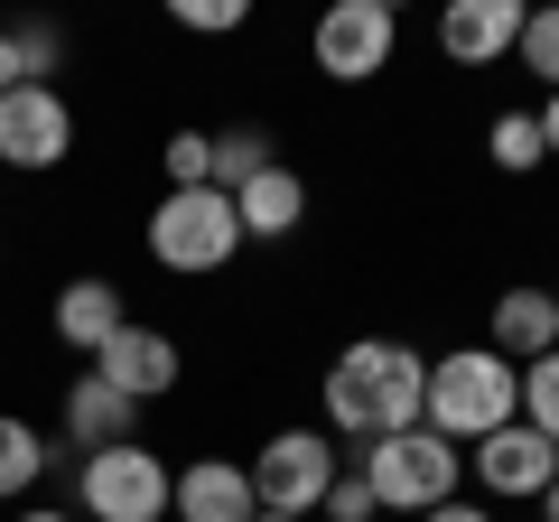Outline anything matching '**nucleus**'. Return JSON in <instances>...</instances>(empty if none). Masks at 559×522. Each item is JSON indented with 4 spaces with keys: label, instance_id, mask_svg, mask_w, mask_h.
I'll return each instance as SVG.
<instances>
[{
    "label": "nucleus",
    "instance_id": "6",
    "mask_svg": "<svg viewBox=\"0 0 559 522\" xmlns=\"http://www.w3.org/2000/svg\"><path fill=\"white\" fill-rule=\"evenodd\" d=\"M75 503L94 522H168V458L159 448H94L75 458Z\"/></svg>",
    "mask_w": 559,
    "mask_h": 522
},
{
    "label": "nucleus",
    "instance_id": "26",
    "mask_svg": "<svg viewBox=\"0 0 559 522\" xmlns=\"http://www.w3.org/2000/svg\"><path fill=\"white\" fill-rule=\"evenodd\" d=\"M419 522H503V513H495V503H485V495H448V503H429V513H419Z\"/></svg>",
    "mask_w": 559,
    "mask_h": 522
},
{
    "label": "nucleus",
    "instance_id": "31",
    "mask_svg": "<svg viewBox=\"0 0 559 522\" xmlns=\"http://www.w3.org/2000/svg\"><path fill=\"white\" fill-rule=\"evenodd\" d=\"M252 522H299V513H252Z\"/></svg>",
    "mask_w": 559,
    "mask_h": 522
},
{
    "label": "nucleus",
    "instance_id": "19",
    "mask_svg": "<svg viewBox=\"0 0 559 522\" xmlns=\"http://www.w3.org/2000/svg\"><path fill=\"white\" fill-rule=\"evenodd\" d=\"M271 159H280L271 131H261V121H234V131H215V178H205V187H224V197H234V187H252Z\"/></svg>",
    "mask_w": 559,
    "mask_h": 522
},
{
    "label": "nucleus",
    "instance_id": "18",
    "mask_svg": "<svg viewBox=\"0 0 559 522\" xmlns=\"http://www.w3.org/2000/svg\"><path fill=\"white\" fill-rule=\"evenodd\" d=\"M485 159L503 168V178H532L550 150H540V121H532V103H513V112H495L485 121Z\"/></svg>",
    "mask_w": 559,
    "mask_h": 522
},
{
    "label": "nucleus",
    "instance_id": "2",
    "mask_svg": "<svg viewBox=\"0 0 559 522\" xmlns=\"http://www.w3.org/2000/svg\"><path fill=\"white\" fill-rule=\"evenodd\" d=\"M522 420V373L495 355V345H448L429 355V402H419V429H439L448 448H476L495 429Z\"/></svg>",
    "mask_w": 559,
    "mask_h": 522
},
{
    "label": "nucleus",
    "instance_id": "11",
    "mask_svg": "<svg viewBox=\"0 0 559 522\" xmlns=\"http://www.w3.org/2000/svg\"><path fill=\"white\" fill-rule=\"evenodd\" d=\"M522 20H532L522 0H448L439 10V57L466 66V75H476V66H503L522 47Z\"/></svg>",
    "mask_w": 559,
    "mask_h": 522
},
{
    "label": "nucleus",
    "instance_id": "7",
    "mask_svg": "<svg viewBox=\"0 0 559 522\" xmlns=\"http://www.w3.org/2000/svg\"><path fill=\"white\" fill-rule=\"evenodd\" d=\"M308 57H318L326 84H373V75H392V57H401V10H392V0H336V10H318Z\"/></svg>",
    "mask_w": 559,
    "mask_h": 522
},
{
    "label": "nucleus",
    "instance_id": "30",
    "mask_svg": "<svg viewBox=\"0 0 559 522\" xmlns=\"http://www.w3.org/2000/svg\"><path fill=\"white\" fill-rule=\"evenodd\" d=\"M20 522H75V513H57V503H28V513Z\"/></svg>",
    "mask_w": 559,
    "mask_h": 522
},
{
    "label": "nucleus",
    "instance_id": "1",
    "mask_svg": "<svg viewBox=\"0 0 559 522\" xmlns=\"http://www.w3.org/2000/svg\"><path fill=\"white\" fill-rule=\"evenodd\" d=\"M419 402H429V355L401 336H355L336 364L318 373V411L326 439H392V429H419Z\"/></svg>",
    "mask_w": 559,
    "mask_h": 522
},
{
    "label": "nucleus",
    "instance_id": "12",
    "mask_svg": "<svg viewBox=\"0 0 559 522\" xmlns=\"http://www.w3.org/2000/svg\"><path fill=\"white\" fill-rule=\"evenodd\" d=\"M485 345H495L513 373H522V364H540V355H559V308H550V289H540V281H513L495 308H485Z\"/></svg>",
    "mask_w": 559,
    "mask_h": 522
},
{
    "label": "nucleus",
    "instance_id": "13",
    "mask_svg": "<svg viewBox=\"0 0 559 522\" xmlns=\"http://www.w3.org/2000/svg\"><path fill=\"white\" fill-rule=\"evenodd\" d=\"M168 513L178 522H252V476H242V458H187L178 476H168Z\"/></svg>",
    "mask_w": 559,
    "mask_h": 522
},
{
    "label": "nucleus",
    "instance_id": "9",
    "mask_svg": "<svg viewBox=\"0 0 559 522\" xmlns=\"http://www.w3.org/2000/svg\"><path fill=\"white\" fill-rule=\"evenodd\" d=\"M466 476H476V495L495 503V513H503V503H540V485L559 476V448L540 439V429L513 420V429H495V439L466 448Z\"/></svg>",
    "mask_w": 559,
    "mask_h": 522
},
{
    "label": "nucleus",
    "instance_id": "14",
    "mask_svg": "<svg viewBox=\"0 0 559 522\" xmlns=\"http://www.w3.org/2000/svg\"><path fill=\"white\" fill-rule=\"evenodd\" d=\"M140 439V402H121L103 373H75L66 382V448L94 458V448H131Z\"/></svg>",
    "mask_w": 559,
    "mask_h": 522
},
{
    "label": "nucleus",
    "instance_id": "27",
    "mask_svg": "<svg viewBox=\"0 0 559 522\" xmlns=\"http://www.w3.org/2000/svg\"><path fill=\"white\" fill-rule=\"evenodd\" d=\"M532 121H540V150L559 159V94H540V103H532Z\"/></svg>",
    "mask_w": 559,
    "mask_h": 522
},
{
    "label": "nucleus",
    "instance_id": "4",
    "mask_svg": "<svg viewBox=\"0 0 559 522\" xmlns=\"http://www.w3.org/2000/svg\"><path fill=\"white\" fill-rule=\"evenodd\" d=\"M364 485H373V503L382 513H429V503H448V495H466V448H448L439 429H392V439H373L364 448V466H355Z\"/></svg>",
    "mask_w": 559,
    "mask_h": 522
},
{
    "label": "nucleus",
    "instance_id": "20",
    "mask_svg": "<svg viewBox=\"0 0 559 522\" xmlns=\"http://www.w3.org/2000/svg\"><path fill=\"white\" fill-rule=\"evenodd\" d=\"M522 75H540V94H559V0H540L532 20H522Z\"/></svg>",
    "mask_w": 559,
    "mask_h": 522
},
{
    "label": "nucleus",
    "instance_id": "15",
    "mask_svg": "<svg viewBox=\"0 0 559 522\" xmlns=\"http://www.w3.org/2000/svg\"><path fill=\"white\" fill-rule=\"evenodd\" d=\"M121 327H131V308H121V289L103 281V271H84V281L57 289V345H75L84 364H94L103 345L121 336Z\"/></svg>",
    "mask_w": 559,
    "mask_h": 522
},
{
    "label": "nucleus",
    "instance_id": "24",
    "mask_svg": "<svg viewBox=\"0 0 559 522\" xmlns=\"http://www.w3.org/2000/svg\"><path fill=\"white\" fill-rule=\"evenodd\" d=\"M168 20H178L187 38H234V28H242V0H168Z\"/></svg>",
    "mask_w": 559,
    "mask_h": 522
},
{
    "label": "nucleus",
    "instance_id": "28",
    "mask_svg": "<svg viewBox=\"0 0 559 522\" xmlns=\"http://www.w3.org/2000/svg\"><path fill=\"white\" fill-rule=\"evenodd\" d=\"M20 84H28L20 75V47H10V28H0V94H20Z\"/></svg>",
    "mask_w": 559,
    "mask_h": 522
},
{
    "label": "nucleus",
    "instance_id": "16",
    "mask_svg": "<svg viewBox=\"0 0 559 522\" xmlns=\"http://www.w3.org/2000/svg\"><path fill=\"white\" fill-rule=\"evenodd\" d=\"M234 215H242V242H289L308 215V178L289 159H271L252 187H234Z\"/></svg>",
    "mask_w": 559,
    "mask_h": 522
},
{
    "label": "nucleus",
    "instance_id": "29",
    "mask_svg": "<svg viewBox=\"0 0 559 522\" xmlns=\"http://www.w3.org/2000/svg\"><path fill=\"white\" fill-rule=\"evenodd\" d=\"M540 522H559V476H550V485H540Z\"/></svg>",
    "mask_w": 559,
    "mask_h": 522
},
{
    "label": "nucleus",
    "instance_id": "8",
    "mask_svg": "<svg viewBox=\"0 0 559 522\" xmlns=\"http://www.w3.org/2000/svg\"><path fill=\"white\" fill-rule=\"evenodd\" d=\"M75 150V103L57 84H20V94H0V168H20V178H47L66 168Z\"/></svg>",
    "mask_w": 559,
    "mask_h": 522
},
{
    "label": "nucleus",
    "instance_id": "17",
    "mask_svg": "<svg viewBox=\"0 0 559 522\" xmlns=\"http://www.w3.org/2000/svg\"><path fill=\"white\" fill-rule=\"evenodd\" d=\"M47 466H57V448H47L38 429L20 420V411H0V503H20L28 485L47 476Z\"/></svg>",
    "mask_w": 559,
    "mask_h": 522
},
{
    "label": "nucleus",
    "instance_id": "32",
    "mask_svg": "<svg viewBox=\"0 0 559 522\" xmlns=\"http://www.w3.org/2000/svg\"><path fill=\"white\" fill-rule=\"evenodd\" d=\"M550 308H559V281H550Z\"/></svg>",
    "mask_w": 559,
    "mask_h": 522
},
{
    "label": "nucleus",
    "instance_id": "25",
    "mask_svg": "<svg viewBox=\"0 0 559 522\" xmlns=\"http://www.w3.org/2000/svg\"><path fill=\"white\" fill-rule=\"evenodd\" d=\"M318 522H382V503H373V485L345 466L336 485H326V503H318Z\"/></svg>",
    "mask_w": 559,
    "mask_h": 522
},
{
    "label": "nucleus",
    "instance_id": "3",
    "mask_svg": "<svg viewBox=\"0 0 559 522\" xmlns=\"http://www.w3.org/2000/svg\"><path fill=\"white\" fill-rule=\"evenodd\" d=\"M242 252V215L224 187H168L150 205V261L178 271V281H215L224 261Z\"/></svg>",
    "mask_w": 559,
    "mask_h": 522
},
{
    "label": "nucleus",
    "instance_id": "23",
    "mask_svg": "<svg viewBox=\"0 0 559 522\" xmlns=\"http://www.w3.org/2000/svg\"><path fill=\"white\" fill-rule=\"evenodd\" d=\"M10 47H20V75L28 84H47V75H57V57H66V38L47 20H20V28H10Z\"/></svg>",
    "mask_w": 559,
    "mask_h": 522
},
{
    "label": "nucleus",
    "instance_id": "22",
    "mask_svg": "<svg viewBox=\"0 0 559 522\" xmlns=\"http://www.w3.org/2000/svg\"><path fill=\"white\" fill-rule=\"evenodd\" d=\"M159 168H168V187H205L215 178V131H168Z\"/></svg>",
    "mask_w": 559,
    "mask_h": 522
},
{
    "label": "nucleus",
    "instance_id": "10",
    "mask_svg": "<svg viewBox=\"0 0 559 522\" xmlns=\"http://www.w3.org/2000/svg\"><path fill=\"white\" fill-rule=\"evenodd\" d=\"M94 373L112 382L121 402H140V411H150L159 392H178L187 355H178V336H168V327H140V318H131V327H121V336H112V345L94 355Z\"/></svg>",
    "mask_w": 559,
    "mask_h": 522
},
{
    "label": "nucleus",
    "instance_id": "21",
    "mask_svg": "<svg viewBox=\"0 0 559 522\" xmlns=\"http://www.w3.org/2000/svg\"><path fill=\"white\" fill-rule=\"evenodd\" d=\"M522 429H540V439L559 448V355L522 364Z\"/></svg>",
    "mask_w": 559,
    "mask_h": 522
},
{
    "label": "nucleus",
    "instance_id": "5",
    "mask_svg": "<svg viewBox=\"0 0 559 522\" xmlns=\"http://www.w3.org/2000/svg\"><path fill=\"white\" fill-rule=\"evenodd\" d=\"M242 476H252V503H261V513H299V522H318L326 485L345 476V448L326 439V429H271V439H261V458L242 466Z\"/></svg>",
    "mask_w": 559,
    "mask_h": 522
}]
</instances>
